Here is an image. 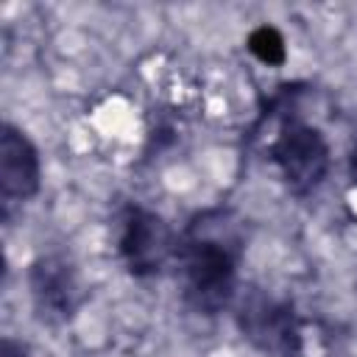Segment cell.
I'll return each mask as SVG.
<instances>
[{
	"label": "cell",
	"mask_w": 357,
	"mask_h": 357,
	"mask_svg": "<svg viewBox=\"0 0 357 357\" xmlns=\"http://www.w3.org/2000/svg\"><path fill=\"white\" fill-rule=\"evenodd\" d=\"M187 298L204 310L215 312L229 304L237 279V245L218 237H192L181 254Z\"/></svg>",
	"instance_id": "obj_1"
},
{
	"label": "cell",
	"mask_w": 357,
	"mask_h": 357,
	"mask_svg": "<svg viewBox=\"0 0 357 357\" xmlns=\"http://www.w3.org/2000/svg\"><path fill=\"white\" fill-rule=\"evenodd\" d=\"M117 248L134 276H153L173 251V234L162 215L145 206H128L120 218Z\"/></svg>",
	"instance_id": "obj_2"
},
{
	"label": "cell",
	"mask_w": 357,
	"mask_h": 357,
	"mask_svg": "<svg viewBox=\"0 0 357 357\" xmlns=\"http://www.w3.org/2000/svg\"><path fill=\"white\" fill-rule=\"evenodd\" d=\"M271 156L284 184L298 195L315 190L329 170V148L312 126H287L276 137Z\"/></svg>",
	"instance_id": "obj_3"
},
{
	"label": "cell",
	"mask_w": 357,
	"mask_h": 357,
	"mask_svg": "<svg viewBox=\"0 0 357 357\" xmlns=\"http://www.w3.org/2000/svg\"><path fill=\"white\" fill-rule=\"evenodd\" d=\"M28 282H31L33 307L42 321L61 324L73 318L78 307V279H75L73 265L64 257H56V254L39 257L31 265Z\"/></svg>",
	"instance_id": "obj_4"
},
{
	"label": "cell",
	"mask_w": 357,
	"mask_h": 357,
	"mask_svg": "<svg viewBox=\"0 0 357 357\" xmlns=\"http://www.w3.org/2000/svg\"><path fill=\"white\" fill-rule=\"evenodd\" d=\"M39 153L36 145L11 123L0 134V190L6 201H28L39 190Z\"/></svg>",
	"instance_id": "obj_5"
},
{
	"label": "cell",
	"mask_w": 357,
	"mask_h": 357,
	"mask_svg": "<svg viewBox=\"0 0 357 357\" xmlns=\"http://www.w3.org/2000/svg\"><path fill=\"white\" fill-rule=\"evenodd\" d=\"M240 326L248 340H254L262 351L282 354L290 351L296 340V321L293 310L287 304H279L273 298H254L243 307Z\"/></svg>",
	"instance_id": "obj_6"
},
{
	"label": "cell",
	"mask_w": 357,
	"mask_h": 357,
	"mask_svg": "<svg viewBox=\"0 0 357 357\" xmlns=\"http://www.w3.org/2000/svg\"><path fill=\"white\" fill-rule=\"evenodd\" d=\"M248 50L268 67H279L287 59V45L284 36L273 28V25H259L251 31L248 36Z\"/></svg>",
	"instance_id": "obj_7"
},
{
	"label": "cell",
	"mask_w": 357,
	"mask_h": 357,
	"mask_svg": "<svg viewBox=\"0 0 357 357\" xmlns=\"http://www.w3.org/2000/svg\"><path fill=\"white\" fill-rule=\"evenodd\" d=\"M0 357H28V349L22 343H17L14 337H3L0 343Z\"/></svg>",
	"instance_id": "obj_8"
},
{
	"label": "cell",
	"mask_w": 357,
	"mask_h": 357,
	"mask_svg": "<svg viewBox=\"0 0 357 357\" xmlns=\"http://www.w3.org/2000/svg\"><path fill=\"white\" fill-rule=\"evenodd\" d=\"M349 176H351V181L357 184V142H354V148H351V153H349Z\"/></svg>",
	"instance_id": "obj_9"
}]
</instances>
